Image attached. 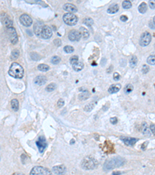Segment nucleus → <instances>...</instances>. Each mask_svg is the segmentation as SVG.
I'll use <instances>...</instances> for the list:
<instances>
[{"mask_svg":"<svg viewBox=\"0 0 155 175\" xmlns=\"http://www.w3.org/2000/svg\"><path fill=\"white\" fill-rule=\"evenodd\" d=\"M126 160L119 157H113L111 158L108 160L105 161V163L103 165V169L105 171H109L110 170H112L114 168L116 167H119L121 166H123L125 164Z\"/></svg>","mask_w":155,"mask_h":175,"instance_id":"f257e3e1","label":"nucleus"},{"mask_svg":"<svg viewBox=\"0 0 155 175\" xmlns=\"http://www.w3.org/2000/svg\"><path fill=\"white\" fill-rule=\"evenodd\" d=\"M9 76H11L13 78L21 79L23 76L24 70H23V68L19 63L13 62V63H12V65L9 68Z\"/></svg>","mask_w":155,"mask_h":175,"instance_id":"f03ea898","label":"nucleus"},{"mask_svg":"<svg viewBox=\"0 0 155 175\" xmlns=\"http://www.w3.org/2000/svg\"><path fill=\"white\" fill-rule=\"evenodd\" d=\"M98 166L97 160L91 157H86L82 162V167L85 170H93Z\"/></svg>","mask_w":155,"mask_h":175,"instance_id":"7ed1b4c3","label":"nucleus"},{"mask_svg":"<svg viewBox=\"0 0 155 175\" xmlns=\"http://www.w3.org/2000/svg\"><path fill=\"white\" fill-rule=\"evenodd\" d=\"M63 20L68 26H75V24H77L78 19L75 14L67 12L63 16Z\"/></svg>","mask_w":155,"mask_h":175,"instance_id":"20e7f679","label":"nucleus"},{"mask_svg":"<svg viewBox=\"0 0 155 175\" xmlns=\"http://www.w3.org/2000/svg\"><path fill=\"white\" fill-rule=\"evenodd\" d=\"M30 175H52V174L48 168L37 166L31 170Z\"/></svg>","mask_w":155,"mask_h":175,"instance_id":"39448f33","label":"nucleus"},{"mask_svg":"<svg viewBox=\"0 0 155 175\" xmlns=\"http://www.w3.org/2000/svg\"><path fill=\"white\" fill-rule=\"evenodd\" d=\"M152 40V36L149 32H144L141 34L140 38V45L142 47L147 46Z\"/></svg>","mask_w":155,"mask_h":175,"instance_id":"423d86ee","label":"nucleus"},{"mask_svg":"<svg viewBox=\"0 0 155 175\" xmlns=\"http://www.w3.org/2000/svg\"><path fill=\"white\" fill-rule=\"evenodd\" d=\"M7 34H8V37L9 38L10 42L12 45H16L18 42V35H17L16 29L12 27L7 28Z\"/></svg>","mask_w":155,"mask_h":175,"instance_id":"0eeeda50","label":"nucleus"},{"mask_svg":"<svg viewBox=\"0 0 155 175\" xmlns=\"http://www.w3.org/2000/svg\"><path fill=\"white\" fill-rule=\"evenodd\" d=\"M53 35L52 29L47 25H44L41 33V38L43 39H50Z\"/></svg>","mask_w":155,"mask_h":175,"instance_id":"6e6552de","label":"nucleus"},{"mask_svg":"<svg viewBox=\"0 0 155 175\" xmlns=\"http://www.w3.org/2000/svg\"><path fill=\"white\" fill-rule=\"evenodd\" d=\"M19 21L24 27H30L33 23L32 18L27 14H22L19 17Z\"/></svg>","mask_w":155,"mask_h":175,"instance_id":"1a4fd4ad","label":"nucleus"},{"mask_svg":"<svg viewBox=\"0 0 155 175\" xmlns=\"http://www.w3.org/2000/svg\"><path fill=\"white\" fill-rule=\"evenodd\" d=\"M36 144L39 149V151L40 153H43L44 150L46 149V147L48 146V144H47V141L45 139V138L44 136H41L38 138V139L37 140L36 142Z\"/></svg>","mask_w":155,"mask_h":175,"instance_id":"9d476101","label":"nucleus"},{"mask_svg":"<svg viewBox=\"0 0 155 175\" xmlns=\"http://www.w3.org/2000/svg\"><path fill=\"white\" fill-rule=\"evenodd\" d=\"M68 38L71 41H78L81 39V35L79 32L76 30H72L68 34Z\"/></svg>","mask_w":155,"mask_h":175,"instance_id":"9b49d317","label":"nucleus"},{"mask_svg":"<svg viewBox=\"0 0 155 175\" xmlns=\"http://www.w3.org/2000/svg\"><path fill=\"white\" fill-rule=\"evenodd\" d=\"M120 139L126 145V146H133L135 145V143L137 142V139L136 138H132V137H124L122 136L120 137Z\"/></svg>","mask_w":155,"mask_h":175,"instance_id":"f8f14e48","label":"nucleus"},{"mask_svg":"<svg viewBox=\"0 0 155 175\" xmlns=\"http://www.w3.org/2000/svg\"><path fill=\"white\" fill-rule=\"evenodd\" d=\"M53 172L57 175H64L66 172V167L64 165L54 166L53 167Z\"/></svg>","mask_w":155,"mask_h":175,"instance_id":"ddd939ff","label":"nucleus"},{"mask_svg":"<svg viewBox=\"0 0 155 175\" xmlns=\"http://www.w3.org/2000/svg\"><path fill=\"white\" fill-rule=\"evenodd\" d=\"M63 8H64V10H66L67 12H68L70 13H73V12H78V8L74 4H71V3H66V4H64Z\"/></svg>","mask_w":155,"mask_h":175,"instance_id":"4468645a","label":"nucleus"},{"mask_svg":"<svg viewBox=\"0 0 155 175\" xmlns=\"http://www.w3.org/2000/svg\"><path fill=\"white\" fill-rule=\"evenodd\" d=\"M2 20L3 24H4L7 28L12 27V20H10V18L9 17L8 15H6V14H5V13L2 14Z\"/></svg>","mask_w":155,"mask_h":175,"instance_id":"2eb2a0df","label":"nucleus"},{"mask_svg":"<svg viewBox=\"0 0 155 175\" xmlns=\"http://www.w3.org/2000/svg\"><path fill=\"white\" fill-rule=\"evenodd\" d=\"M43 27H44V23L42 22H37L34 25V33L39 38L41 37V33Z\"/></svg>","mask_w":155,"mask_h":175,"instance_id":"dca6fc26","label":"nucleus"},{"mask_svg":"<svg viewBox=\"0 0 155 175\" xmlns=\"http://www.w3.org/2000/svg\"><path fill=\"white\" fill-rule=\"evenodd\" d=\"M47 82V78L44 76H38L34 79V83L38 86H42Z\"/></svg>","mask_w":155,"mask_h":175,"instance_id":"f3484780","label":"nucleus"},{"mask_svg":"<svg viewBox=\"0 0 155 175\" xmlns=\"http://www.w3.org/2000/svg\"><path fill=\"white\" fill-rule=\"evenodd\" d=\"M79 34L81 35V38H82L84 40H87L89 38V30L85 27H80L79 29Z\"/></svg>","mask_w":155,"mask_h":175,"instance_id":"a211bd4d","label":"nucleus"},{"mask_svg":"<svg viewBox=\"0 0 155 175\" xmlns=\"http://www.w3.org/2000/svg\"><path fill=\"white\" fill-rule=\"evenodd\" d=\"M71 65H72L73 69H74L75 71H76V72H79V71L82 70L83 68H84V64H83V62L81 61H79V60H78V61L75 62L74 64H72Z\"/></svg>","mask_w":155,"mask_h":175,"instance_id":"6ab92c4d","label":"nucleus"},{"mask_svg":"<svg viewBox=\"0 0 155 175\" xmlns=\"http://www.w3.org/2000/svg\"><path fill=\"white\" fill-rule=\"evenodd\" d=\"M120 88H121V85H120V84H119V83H117V84H113V85L110 86V87L109 88L108 91H109V93L112 94V93H117V92L120 90Z\"/></svg>","mask_w":155,"mask_h":175,"instance_id":"aec40b11","label":"nucleus"},{"mask_svg":"<svg viewBox=\"0 0 155 175\" xmlns=\"http://www.w3.org/2000/svg\"><path fill=\"white\" fill-rule=\"evenodd\" d=\"M118 10H119V5L117 4H112L109 7L107 12L110 14H114L116 12H118Z\"/></svg>","mask_w":155,"mask_h":175,"instance_id":"412c9836","label":"nucleus"},{"mask_svg":"<svg viewBox=\"0 0 155 175\" xmlns=\"http://www.w3.org/2000/svg\"><path fill=\"white\" fill-rule=\"evenodd\" d=\"M89 97H90L89 92L88 90H85L78 95V99L80 101H85V100H87Z\"/></svg>","mask_w":155,"mask_h":175,"instance_id":"4be33fe9","label":"nucleus"},{"mask_svg":"<svg viewBox=\"0 0 155 175\" xmlns=\"http://www.w3.org/2000/svg\"><path fill=\"white\" fill-rule=\"evenodd\" d=\"M142 132H143V133H144V135H147V136H150V135H151V131H150L149 128H148L147 124L145 123V122L143 123V124H142Z\"/></svg>","mask_w":155,"mask_h":175,"instance_id":"5701e85b","label":"nucleus"},{"mask_svg":"<svg viewBox=\"0 0 155 175\" xmlns=\"http://www.w3.org/2000/svg\"><path fill=\"white\" fill-rule=\"evenodd\" d=\"M11 107L14 111H17L19 110V101L16 99H13L11 101Z\"/></svg>","mask_w":155,"mask_h":175,"instance_id":"b1692460","label":"nucleus"},{"mask_svg":"<svg viewBox=\"0 0 155 175\" xmlns=\"http://www.w3.org/2000/svg\"><path fill=\"white\" fill-rule=\"evenodd\" d=\"M138 10L140 13H145L147 10V5L145 2H142L138 7Z\"/></svg>","mask_w":155,"mask_h":175,"instance_id":"393cba45","label":"nucleus"},{"mask_svg":"<svg viewBox=\"0 0 155 175\" xmlns=\"http://www.w3.org/2000/svg\"><path fill=\"white\" fill-rule=\"evenodd\" d=\"M96 104V102H95V101L91 102L90 104H87V105H85V107L84 108V111H87V112L91 111L94 108V107H95Z\"/></svg>","mask_w":155,"mask_h":175,"instance_id":"a878e982","label":"nucleus"},{"mask_svg":"<svg viewBox=\"0 0 155 175\" xmlns=\"http://www.w3.org/2000/svg\"><path fill=\"white\" fill-rule=\"evenodd\" d=\"M137 64V58L135 55L131 56L130 58V65L131 68H134Z\"/></svg>","mask_w":155,"mask_h":175,"instance_id":"bb28decb","label":"nucleus"},{"mask_svg":"<svg viewBox=\"0 0 155 175\" xmlns=\"http://www.w3.org/2000/svg\"><path fill=\"white\" fill-rule=\"evenodd\" d=\"M37 68L40 70V71H42V72H47L50 69V66L48 65H45V64H41L37 66Z\"/></svg>","mask_w":155,"mask_h":175,"instance_id":"cd10ccee","label":"nucleus"},{"mask_svg":"<svg viewBox=\"0 0 155 175\" xmlns=\"http://www.w3.org/2000/svg\"><path fill=\"white\" fill-rule=\"evenodd\" d=\"M133 90V86L132 84H127V85L125 86V88H124V92H125L126 94L130 93Z\"/></svg>","mask_w":155,"mask_h":175,"instance_id":"c85d7f7f","label":"nucleus"},{"mask_svg":"<svg viewBox=\"0 0 155 175\" xmlns=\"http://www.w3.org/2000/svg\"><path fill=\"white\" fill-rule=\"evenodd\" d=\"M83 23H84V24H85L86 26H89V27H90V26H92V25L93 24L94 21H93V20H92V18L87 17V18H85V19L84 20Z\"/></svg>","mask_w":155,"mask_h":175,"instance_id":"c756f323","label":"nucleus"},{"mask_svg":"<svg viewBox=\"0 0 155 175\" xmlns=\"http://www.w3.org/2000/svg\"><path fill=\"white\" fill-rule=\"evenodd\" d=\"M56 88H57V85H56L55 83H51V84H49V85L47 86L46 90H47L48 92H52V91H53Z\"/></svg>","mask_w":155,"mask_h":175,"instance_id":"7c9ffc66","label":"nucleus"},{"mask_svg":"<svg viewBox=\"0 0 155 175\" xmlns=\"http://www.w3.org/2000/svg\"><path fill=\"white\" fill-rule=\"evenodd\" d=\"M19 56V50L17 49H15L12 52V54H11V57H12V59H16Z\"/></svg>","mask_w":155,"mask_h":175,"instance_id":"2f4dec72","label":"nucleus"},{"mask_svg":"<svg viewBox=\"0 0 155 175\" xmlns=\"http://www.w3.org/2000/svg\"><path fill=\"white\" fill-rule=\"evenodd\" d=\"M122 5L124 9H130L132 7V3L130 1H123Z\"/></svg>","mask_w":155,"mask_h":175,"instance_id":"473e14b6","label":"nucleus"},{"mask_svg":"<svg viewBox=\"0 0 155 175\" xmlns=\"http://www.w3.org/2000/svg\"><path fill=\"white\" fill-rule=\"evenodd\" d=\"M64 50L66 53H72L74 51H75V48L72 47V46H69V45H67L64 48Z\"/></svg>","mask_w":155,"mask_h":175,"instance_id":"72a5a7b5","label":"nucleus"},{"mask_svg":"<svg viewBox=\"0 0 155 175\" xmlns=\"http://www.w3.org/2000/svg\"><path fill=\"white\" fill-rule=\"evenodd\" d=\"M155 58H154V54L151 55L148 58H147V63H149L150 65H154Z\"/></svg>","mask_w":155,"mask_h":175,"instance_id":"f704fd0d","label":"nucleus"},{"mask_svg":"<svg viewBox=\"0 0 155 175\" xmlns=\"http://www.w3.org/2000/svg\"><path fill=\"white\" fill-rule=\"evenodd\" d=\"M60 61V57H58V56H57V55H55V56L52 57L51 62L53 63V64L57 65V64H58Z\"/></svg>","mask_w":155,"mask_h":175,"instance_id":"c9c22d12","label":"nucleus"},{"mask_svg":"<svg viewBox=\"0 0 155 175\" xmlns=\"http://www.w3.org/2000/svg\"><path fill=\"white\" fill-rule=\"evenodd\" d=\"M30 57H31V58H32L33 60H34V61H37V60H39V59L41 58V56H40L37 53H36V52H33V53H31V54H30Z\"/></svg>","mask_w":155,"mask_h":175,"instance_id":"e433bc0d","label":"nucleus"},{"mask_svg":"<svg viewBox=\"0 0 155 175\" xmlns=\"http://www.w3.org/2000/svg\"><path fill=\"white\" fill-rule=\"evenodd\" d=\"M149 69H150V68L148 67V65H144L143 67H142V72H143L144 74H146V73H147V72H149Z\"/></svg>","mask_w":155,"mask_h":175,"instance_id":"4c0bfd02","label":"nucleus"},{"mask_svg":"<svg viewBox=\"0 0 155 175\" xmlns=\"http://www.w3.org/2000/svg\"><path fill=\"white\" fill-rule=\"evenodd\" d=\"M78 61V56H77V55H73L71 58H70V62H71V65L74 64L75 62Z\"/></svg>","mask_w":155,"mask_h":175,"instance_id":"58836bf2","label":"nucleus"},{"mask_svg":"<svg viewBox=\"0 0 155 175\" xmlns=\"http://www.w3.org/2000/svg\"><path fill=\"white\" fill-rule=\"evenodd\" d=\"M64 104V101L63 99H60L58 101H57V107L58 108H62Z\"/></svg>","mask_w":155,"mask_h":175,"instance_id":"ea45409f","label":"nucleus"},{"mask_svg":"<svg viewBox=\"0 0 155 175\" xmlns=\"http://www.w3.org/2000/svg\"><path fill=\"white\" fill-rule=\"evenodd\" d=\"M113 79H114L116 81L119 80V79H120V75H119L118 72H115L114 75H113Z\"/></svg>","mask_w":155,"mask_h":175,"instance_id":"a19ab883","label":"nucleus"},{"mask_svg":"<svg viewBox=\"0 0 155 175\" xmlns=\"http://www.w3.org/2000/svg\"><path fill=\"white\" fill-rule=\"evenodd\" d=\"M53 43L56 46H60L61 45V41L60 39H55L53 41Z\"/></svg>","mask_w":155,"mask_h":175,"instance_id":"79ce46f5","label":"nucleus"},{"mask_svg":"<svg viewBox=\"0 0 155 175\" xmlns=\"http://www.w3.org/2000/svg\"><path fill=\"white\" fill-rule=\"evenodd\" d=\"M110 122H111L112 124H117V122H118V119H117V117H111V118H110Z\"/></svg>","mask_w":155,"mask_h":175,"instance_id":"37998d69","label":"nucleus"},{"mask_svg":"<svg viewBox=\"0 0 155 175\" xmlns=\"http://www.w3.org/2000/svg\"><path fill=\"white\" fill-rule=\"evenodd\" d=\"M150 27L153 30H154V18H153V20L151 21H150V24H149Z\"/></svg>","mask_w":155,"mask_h":175,"instance_id":"c03bdc74","label":"nucleus"},{"mask_svg":"<svg viewBox=\"0 0 155 175\" xmlns=\"http://www.w3.org/2000/svg\"><path fill=\"white\" fill-rule=\"evenodd\" d=\"M120 20L123 21V22H126V21H127V20H128V17L126 16H125V15H123V16H121V17H120Z\"/></svg>","mask_w":155,"mask_h":175,"instance_id":"a18cd8bd","label":"nucleus"},{"mask_svg":"<svg viewBox=\"0 0 155 175\" xmlns=\"http://www.w3.org/2000/svg\"><path fill=\"white\" fill-rule=\"evenodd\" d=\"M149 5H150V6H151V9H154V2L150 1V2H149Z\"/></svg>","mask_w":155,"mask_h":175,"instance_id":"49530a36","label":"nucleus"},{"mask_svg":"<svg viewBox=\"0 0 155 175\" xmlns=\"http://www.w3.org/2000/svg\"><path fill=\"white\" fill-rule=\"evenodd\" d=\"M151 132H152V133H153V135H154L155 132H154V124H151Z\"/></svg>","mask_w":155,"mask_h":175,"instance_id":"de8ad7c7","label":"nucleus"},{"mask_svg":"<svg viewBox=\"0 0 155 175\" xmlns=\"http://www.w3.org/2000/svg\"><path fill=\"white\" fill-rule=\"evenodd\" d=\"M113 175H119L121 174V172H119V171H115V172H113Z\"/></svg>","mask_w":155,"mask_h":175,"instance_id":"09e8293b","label":"nucleus"},{"mask_svg":"<svg viewBox=\"0 0 155 175\" xmlns=\"http://www.w3.org/2000/svg\"><path fill=\"white\" fill-rule=\"evenodd\" d=\"M147 143H148V142H144V145H143V146H142V149H144V147H145V146L147 147Z\"/></svg>","mask_w":155,"mask_h":175,"instance_id":"8fccbe9b","label":"nucleus"},{"mask_svg":"<svg viewBox=\"0 0 155 175\" xmlns=\"http://www.w3.org/2000/svg\"><path fill=\"white\" fill-rule=\"evenodd\" d=\"M112 66H110V68H109V70H107V72H111V71H112Z\"/></svg>","mask_w":155,"mask_h":175,"instance_id":"3c124183","label":"nucleus"},{"mask_svg":"<svg viewBox=\"0 0 155 175\" xmlns=\"http://www.w3.org/2000/svg\"><path fill=\"white\" fill-rule=\"evenodd\" d=\"M12 175H24L23 174H21V173H15V174H13Z\"/></svg>","mask_w":155,"mask_h":175,"instance_id":"603ef678","label":"nucleus"}]
</instances>
